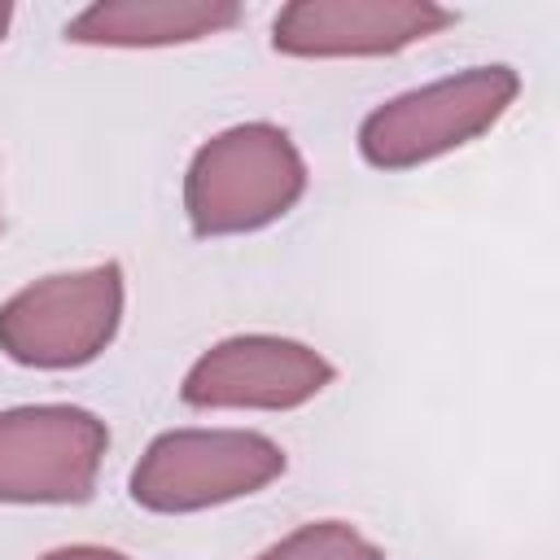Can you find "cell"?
I'll use <instances>...</instances> for the list:
<instances>
[{
  "instance_id": "11",
  "label": "cell",
  "mask_w": 560,
  "mask_h": 560,
  "mask_svg": "<svg viewBox=\"0 0 560 560\" xmlns=\"http://www.w3.org/2000/svg\"><path fill=\"white\" fill-rule=\"evenodd\" d=\"M9 22H13V9L0 0V39H4V31H9Z\"/></svg>"
},
{
  "instance_id": "5",
  "label": "cell",
  "mask_w": 560,
  "mask_h": 560,
  "mask_svg": "<svg viewBox=\"0 0 560 560\" xmlns=\"http://www.w3.org/2000/svg\"><path fill=\"white\" fill-rule=\"evenodd\" d=\"M109 429L70 402L0 411V503H83L96 490Z\"/></svg>"
},
{
  "instance_id": "1",
  "label": "cell",
  "mask_w": 560,
  "mask_h": 560,
  "mask_svg": "<svg viewBox=\"0 0 560 560\" xmlns=\"http://www.w3.org/2000/svg\"><path fill=\"white\" fill-rule=\"evenodd\" d=\"M306 192V162L284 127L241 122L210 136L184 175V214L197 236H241L284 219Z\"/></svg>"
},
{
  "instance_id": "8",
  "label": "cell",
  "mask_w": 560,
  "mask_h": 560,
  "mask_svg": "<svg viewBox=\"0 0 560 560\" xmlns=\"http://www.w3.org/2000/svg\"><path fill=\"white\" fill-rule=\"evenodd\" d=\"M241 22L232 0H105L70 18L66 39L96 48H166L219 35Z\"/></svg>"
},
{
  "instance_id": "7",
  "label": "cell",
  "mask_w": 560,
  "mask_h": 560,
  "mask_svg": "<svg viewBox=\"0 0 560 560\" xmlns=\"http://www.w3.org/2000/svg\"><path fill=\"white\" fill-rule=\"evenodd\" d=\"M455 22L433 0H293L271 22L284 57H389Z\"/></svg>"
},
{
  "instance_id": "4",
  "label": "cell",
  "mask_w": 560,
  "mask_h": 560,
  "mask_svg": "<svg viewBox=\"0 0 560 560\" xmlns=\"http://www.w3.org/2000/svg\"><path fill=\"white\" fill-rule=\"evenodd\" d=\"M122 267L44 276L0 306V350L22 368H83L118 332Z\"/></svg>"
},
{
  "instance_id": "10",
  "label": "cell",
  "mask_w": 560,
  "mask_h": 560,
  "mask_svg": "<svg viewBox=\"0 0 560 560\" xmlns=\"http://www.w3.org/2000/svg\"><path fill=\"white\" fill-rule=\"evenodd\" d=\"M39 560H127L122 551H109V547H92V542H74V547H57Z\"/></svg>"
},
{
  "instance_id": "3",
  "label": "cell",
  "mask_w": 560,
  "mask_h": 560,
  "mask_svg": "<svg viewBox=\"0 0 560 560\" xmlns=\"http://www.w3.org/2000/svg\"><path fill=\"white\" fill-rule=\"evenodd\" d=\"M284 472V451L254 429H171L131 468V499L149 512H201L258 494Z\"/></svg>"
},
{
  "instance_id": "9",
  "label": "cell",
  "mask_w": 560,
  "mask_h": 560,
  "mask_svg": "<svg viewBox=\"0 0 560 560\" xmlns=\"http://www.w3.org/2000/svg\"><path fill=\"white\" fill-rule=\"evenodd\" d=\"M258 560H385L376 542H368L346 521H311L271 542Z\"/></svg>"
},
{
  "instance_id": "2",
  "label": "cell",
  "mask_w": 560,
  "mask_h": 560,
  "mask_svg": "<svg viewBox=\"0 0 560 560\" xmlns=\"http://www.w3.org/2000/svg\"><path fill=\"white\" fill-rule=\"evenodd\" d=\"M512 66H472L376 105L359 127V153L376 171H411L486 136L516 101Z\"/></svg>"
},
{
  "instance_id": "6",
  "label": "cell",
  "mask_w": 560,
  "mask_h": 560,
  "mask_svg": "<svg viewBox=\"0 0 560 560\" xmlns=\"http://www.w3.org/2000/svg\"><path fill=\"white\" fill-rule=\"evenodd\" d=\"M332 385V363L293 337L245 332L210 346L179 385L201 411H289Z\"/></svg>"
}]
</instances>
